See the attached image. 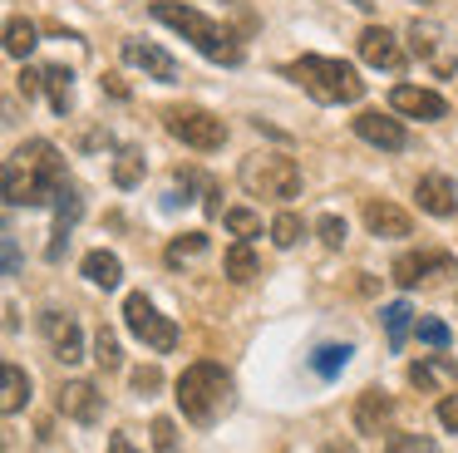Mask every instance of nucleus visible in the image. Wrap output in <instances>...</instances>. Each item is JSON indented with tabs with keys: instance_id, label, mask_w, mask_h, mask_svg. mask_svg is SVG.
Returning <instances> with one entry per match:
<instances>
[{
	"instance_id": "7",
	"label": "nucleus",
	"mask_w": 458,
	"mask_h": 453,
	"mask_svg": "<svg viewBox=\"0 0 458 453\" xmlns=\"http://www.w3.org/2000/svg\"><path fill=\"white\" fill-rule=\"evenodd\" d=\"M123 325L133 330V340H143L158 355H168L173 345H178V325H173L168 315H158V305H153L143 291H133L129 301H123Z\"/></svg>"
},
{
	"instance_id": "10",
	"label": "nucleus",
	"mask_w": 458,
	"mask_h": 453,
	"mask_svg": "<svg viewBox=\"0 0 458 453\" xmlns=\"http://www.w3.org/2000/svg\"><path fill=\"white\" fill-rule=\"evenodd\" d=\"M355 49H360V59H365L369 69H389V74L404 69V49H399V39L389 35L385 25H365L360 39H355Z\"/></svg>"
},
{
	"instance_id": "1",
	"label": "nucleus",
	"mask_w": 458,
	"mask_h": 453,
	"mask_svg": "<svg viewBox=\"0 0 458 453\" xmlns=\"http://www.w3.org/2000/svg\"><path fill=\"white\" fill-rule=\"evenodd\" d=\"M64 192V158L50 138H30L5 158V202L45 207Z\"/></svg>"
},
{
	"instance_id": "42",
	"label": "nucleus",
	"mask_w": 458,
	"mask_h": 453,
	"mask_svg": "<svg viewBox=\"0 0 458 453\" xmlns=\"http://www.w3.org/2000/svg\"><path fill=\"white\" fill-rule=\"evenodd\" d=\"M320 453H355V443H340V439H330Z\"/></svg>"
},
{
	"instance_id": "26",
	"label": "nucleus",
	"mask_w": 458,
	"mask_h": 453,
	"mask_svg": "<svg viewBox=\"0 0 458 453\" xmlns=\"http://www.w3.org/2000/svg\"><path fill=\"white\" fill-rule=\"evenodd\" d=\"M379 321H385L389 350H399V345H404V330H409V321H414V305H409V301H394V305H385V311H379Z\"/></svg>"
},
{
	"instance_id": "29",
	"label": "nucleus",
	"mask_w": 458,
	"mask_h": 453,
	"mask_svg": "<svg viewBox=\"0 0 458 453\" xmlns=\"http://www.w3.org/2000/svg\"><path fill=\"white\" fill-rule=\"evenodd\" d=\"M139 177H143V148H119V158H114V183L139 187Z\"/></svg>"
},
{
	"instance_id": "9",
	"label": "nucleus",
	"mask_w": 458,
	"mask_h": 453,
	"mask_svg": "<svg viewBox=\"0 0 458 453\" xmlns=\"http://www.w3.org/2000/svg\"><path fill=\"white\" fill-rule=\"evenodd\" d=\"M40 335H45V345H50V355H55V360H64V364L84 360L80 325H74L64 311H40Z\"/></svg>"
},
{
	"instance_id": "36",
	"label": "nucleus",
	"mask_w": 458,
	"mask_h": 453,
	"mask_svg": "<svg viewBox=\"0 0 458 453\" xmlns=\"http://www.w3.org/2000/svg\"><path fill=\"white\" fill-rule=\"evenodd\" d=\"M414 330H419V340L434 345V350H444V345H448V325L444 321H414Z\"/></svg>"
},
{
	"instance_id": "17",
	"label": "nucleus",
	"mask_w": 458,
	"mask_h": 453,
	"mask_svg": "<svg viewBox=\"0 0 458 453\" xmlns=\"http://www.w3.org/2000/svg\"><path fill=\"white\" fill-rule=\"evenodd\" d=\"M80 217H84V192L74 183H64V192L55 197V232H50L55 242H50V252H45L50 261H60V256H64V242H70V232H74Z\"/></svg>"
},
{
	"instance_id": "15",
	"label": "nucleus",
	"mask_w": 458,
	"mask_h": 453,
	"mask_svg": "<svg viewBox=\"0 0 458 453\" xmlns=\"http://www.w3.org/2000/svg\"><path fill=\"white\" fill-rule=\"evenodd\" d=\"M409 384H414L419 394H448L458 384V360H448V355H424V360L409 364Z\"/></svg>"
},
{
	"instance_id": "34",
	"label": "nucleus",
	"mask_w": 458,
	"mask_h": 453,
	"mask_svg": "<svg viewBox=\"0 0 458 453\" xmlns=\"http://www.w3.org/2000/svg\"><path fill=\"white\" fill-rule=\"evenodd\" d=\"M316 232H320V242H326V246H345V217L326 212V217L316 222Z\"/></svg>"
},
{
	"instance_id": "39",
	"label": "nucleus",
	"mask_w": 458,
	"mask_h": 453,
	"mask_svg": "<svg viewBox=\"0 0 458 453\" xmlns=\"http://www.w3.org/2000/svg\"><path fill=\"white\" fill-rule=\"evenodd\" d=\"M21 94H25V98L45 94V69H25V74H21Z\"/></svg>"
},
{
	"instance_id": "37",
	"label": "nucleus",
	"mask_w": 458,
	"mask_h": 453,
	"mask_svg": "<svg viewBox=\"0 0 458 453\" xmlns=\"http://www.w3.org/2000/svg\"><path fill=\"white\" fill-rule=\"evenodd\" d=\"M158 384H163V374L153 370V364H139V370H133V389H139V394H153Z\"/></svg>"
},
{
	"instance_id": "13",
	"label": "nucleus",
	"mask_w": 458,
	"mask_h": 453,
	"mask_svg": "<svg viewBox=\"0 0 458 453\" xmlns=\"http://www.w3.org/2000/svg\"><path fill=\"white\" fill-rule=\"evenodd\" d=\"M389 108L404 118H419V124H434V118L448 114V104L434 94V89H419V84H394V94H389Z\"/></svg>"
},
{
	"instance_id": "40",
	"label": "nucleus",
	"mask_w": 458,
	"mask_h": 453,
	"mask_svg": "<svg viewBox=\"0 0 458 453\" xmlns=\"http://www.w3.org/2000/svg\"><path fill=\"white\" fill-rule=\"evenodd\" d=\"M5 276H21V246L11 232H5Z\"/></svg>"
},
{
	"instance_id": "12",
	"label": "nucleus",
	"mask_w": 458,
	"mask_h": 453,
	"mask_svg": "<svg viewBox=\"0 0 458 453\" xmlns=\"http://www.w3.org/2000/svg\"><path fill=\"white\" fill-rule=\"evenodd\" d=\"M55 409H60L64 419H74V423H94L99 409H104V394L94 389L89 380H70V384H60V394H55Z\"/></svg>"
},
{
	"instance_id": "23",
	"label": "nucleus",
	"mask_w": 458,
	"mask_h": 453,
	"mask_svg": "<svg viewBox=\"0 0 458 453\" xmlns=\"http://www.w3.org/2000/svg\"><path fill=\"white\" fill-rule=\"evenodd\" d=\"M345 364H350V345H316V350H310V370H316L320 380H335Z\"/></svg>"
},
{
	"instance_id": "16",
	"label": "nucleus",
	"mask_w": 458,
	"mask_h": 453,
	"mask_svg": "<svg viewBox=\"0 0 458 453\" xmlns=\"http://www.w3.org/2000/svg\"><path fill=\"white\" fill-rule=\"evenodd\" d=\"M123 59L139 64L143 74L158 79V84H178V59H173L163 45H148V39H123Z\"/></svg>"
},
{
	"instance_id": "38",
	"label": "nucleus",
	"mask_w": 458,
	"mask_h": 453,
	"mask_svg": "<svg viewBox=\"0 0 458 453\" xmlns=\"http://www.w3.org/2000/svg\"><path fill=\"white\" fill-rule=\"evenodd\" d=\"M438 423H444L448 433H458V394H444V404H438Z\"/></svg>"
},
{
	"instance_id": "11",
	"label": "nucleus",
	"mask_w": 458,
	"mask_h": 453,
	"mask_svg": "<svg viewBox=\"0 0 458 453\" xmlns=\"http://www.w3.org/2000/svg\"><path fill=\"white\" fill-rule=\"evenodd\" d=\"M404 35H409V49H414L419 59H428V64H434V74H454V69H458V55H454V49H444V30H438V25L414 20Z\"/></svg>"
},
{
	"instance_id": "19",
	"label": "nucleus",
	"mask_w": 458,
	"mask_h": 453,
	"mask_svg": "<svg viewBox=\"0 0 458 453\" xmlns=\"http://www.w3.org/2000/svg\"><path fill=\"white\" fill-rule=\"evenodd\" d=\"M389 419H394V399L385 389H365L355 399V429L360 433H385Z\"/></svg>"
},
{
	"instance_id": "25",
	"label": "nucleus",
	"mask_w": 458,
	"mask_h": 453,
	"mask_svg": "<svg viewBox=\"0 0 458 453\" xmlns=\"http://www.w3.org/2000/svg\"><path fill=\"white\" fill-rule=\"evenodd\" d=\"M208 252V232H182V236H173L168 242V266H188V261H198V256Z\"/></svg>"
},
{
	"instance_id": "2",
	"label": "nucleus",
	"mask_w": 458,
	"mask_h": 453,
	"mask_svg": "<svg viewBox=\"0 0 458 453\" xmlns=\"http://www.w3.org/2000/svg\"><path fill=\"white\" fill-rule=\"evenodd\" d=\"M153 20L173 25L202 59H212V64H227V69L242 64V39L232 35L222 20L202 15V10H192V5H178V0H153Z\"/></svg>"
},
{
	"instance_id": "28",
	"label": "nucleus",
	"mask_w": 458,
	"mask_h": 453,
	"mask_svg": "<svg viewBox=\"0 0 458 453\" xmlns=\"http://www.w3.org/2000/svg\"><path fill=\"white\" fill-rule=\"evenodd\" d=\"M94 364H99L104 374H114L123 364V355H119V335L109 330V325H99V335H94Z\"/></svg>"
},
{
	"instance_id": "31",
	"label": "nucleus",
	"mask_w": 458,
	"mask_h": 453,
	"mask_svg": "<svg viewBox=\"0 0 458 453\" xmlns=\"http://www.w3.org/2000/svg\"><path fill=\"white\" fill-rule=\"evenodd\" d=\"M301 236H306V222H301L296 212H281L276 222H271V242H276L281 252H286V246H296Z\"/></svg>"
},
{
	"instance_id": "21",
	"label": "nucleus",
	"mask_w": 458,
	"mask_h": 453,
	"mask_svg": "<svg viewBox=\"0 0 458 453\" xmlns=\"http://www.w3.org/2000/svg\"><path fill=\"white\" fill-rule=\"evenodd\" d=\"M70 69H64V64H50V69H45V94H50V108H55V114H70V108H74V84H70Z\"/></svg>"
},
{
	"instance_id": "14",
	"label": "nucleus",
	"mask_w": 458,
	"mask_h": 453,
	"mask_svg": "<svg viewBox=\"0 0 458 453\" xmlns=\"http://www.w3.org/2000/svg\"><path fill=\"white\" fill-rule=\"evenodd\" d=\"M355 133L365 138V143L385 148V153H399V148L409 143L404 124H399V118H389V114H379V108H360V114H355Z\"/></svg>"
},
{
	"instance_id": "41",
	"label": "nucleus",
	"mask_w": 458,
	"mask_h": 453,
	"mask_svg": "<svg viewBox=\"0 0 458 453\" xmlns=\"http://www.w3.org/2000/svg\"><path fill=\"white\" fill-rule=\"evenodd\" d=\"M109 453H139V449L129 443V433H114V439H109Z\"/></svg>"
},
{
	"instance_id": "6",
	"label": "nucleus",
	"mask_w": 458,
	"mask_h": 453,
	"mask_svg": "<svg viewBox=\"0 0 458 453\" xmlns=\"http://www.w3.org/2000/svg\"><path fill=\"white\" fill-rule=\"evenodd\" d=\"M163 128H168L182 148H198V153H217V148L227 143V124H222L217 114H208V108H198V104L163 108Z\"/></svg>"
},
{
	"instance_id": "35",
	"label": "nucleus",
	"mask_w": 458,
	"mask_h": 453,
	"mask_svg": "<svg viewBox=\"0 0 458 453\" xmlns=\"http://www.w3.org/2000/svg\"><path fill=\"white\" fill-rule=\"evenodd\" d=\"M153 449L178 453V429H173V419H153Z\"/></svg>"
},
{
	"instance_id": "22",
	"label": "nucleus",
	"mask_w": 458,
	"mask_h": 453,
	"mask_svg": "<svg viewBox=\"0 0 458 453\" xmlns=\"http://www.w3.org/2000/svg\"><path fill=\"white\" fill-rule=\"evenodd\" d=\"M84 276H89L94 286H104V291H114V286L123 281V266L114 252H89L84 256Z\"/></svg>"
},
{
	"instance_id": "20",
	"label": "nucleus",
	"mask_w": 458,
	"mask_h": 453,
	"mask_svg": "<svg viewBox=\"0 0 458 453\" xmlns=\"http://www.w3.org/2000/svg\"><path fill=\"white\" fill-rule=\"evenodd\" d=\"M365 226L375 236H414V217L394 202H365Z\"/></svg>"
},
{
	"instance_id": "3",
	"label": "nucleus",
	"mask_w": 458,
	"mask_h": 453,
	"mask_svg": "<svg viewBox=\"0 0 458 453\" xmlns=\"http://www.w3.org/2000/svg\"><path fill=\"white\" fill-rule=\"evenodd\" d=\"M173 399H178L182 419L208 429V423H217L222 414L232 409V374L222 370L217 360H198L178 374V394H173Z\"/></svg>"
},
{
	"instance_id": "18",
	"label": "nucleus",
	"mask_w": 458,
	"mask_h": 453,
	"mask_svg": "<svg viewBox=\"0 0 458 453\" xmlns=\"http://www.w3.org/2000/svg\"><path fill=\"white\" fill-rule=\"evenodd\" d=\"M414 197L428 217H454L458 212V187H454V177H444V173H424L414 187Z\"/></svg>"
},
{
	"instance_id": "27",
	"label": "nucleus",
	"mask_w": 458,
	"mask_h": 453,
	"mask_svg": "<svg viewBox=\"0 0 458 453\" xmlns=\"http://www.w3.org/2000/svg\"><path fill=\"white\" fill-rule=\"evenodd\" d=\"M30 49H35V25H30V20H21V15L5 20V55H11V59H25Z\"/></svg>"
},
{
	"instance_id": "33",
	"label": "nucleus",
	"mask_w": 458,
	"mask_h": 453,
	"mask_svg": "<svg viewBox=\"0 0 458 453\" xmlns=\"http://www.w3.org/2000/svg\"><path fill=\"white\" fill-rule=\"evenodd\" d=\"M385 453H438V443L424 439V433H394Z\"/></svg>"
},
{
	"instance_id": "32",
	"label": "nucleus",
	"mask_w": 458,
	"mask_h": 453,
	"mask_svg": "<svg viewBox=\"0 0 458 453\" xmlns=\"http://www.w3.org/2000/svg\"><path fill=\"white\" fill-rule=\"evenodd\" d=\"M222 222H227L232 236H257L261 232V217L251 212V207H232V212H222Z\"/></svg>"
},
{
	"instance_id": "24",
	"label": "nucleus",
	"mask_w": 458,
	"mask_h": 453,
	"mask_svg": "<svg viewBox=\"0 0 458 453\" xmlns=\"http://www.w3.org/2000/svg\"><path fill=\"white\" fill-rule=\"evenodd\" d=\"M25 399H30V374H25L21 364H5V399H0V409L21 414Z\"/></svg>"
},
{
	"instance_id": "30",
	"label": "nucleus",
	"mask_w": 458,
	"mask_h": 453,
	"mask_svg": "<svg viewBox=\"0 0 458 453\" xmlns=\"http://www.w3.org/2000/svg\"><path fill=\"white\" fill-rule=\"evenodd\" d=\"M227 276H232L237 286H247L251 276H257V256H251V246H247V242H237V246L227 252Z\"/></svg>"
},
{
	"instance_id": "4",
	"label": "nucleus",
	"mask_w": 458,
	"mask_h": 453,
	"mask_svg": "<svg viewBox=\"0 0 458 453\" xmlns=\"http://www.w3.org/2000/svg\"><path fill=\"white\" fill-rule=\"evenodd\" d=\"M286 79H296L316 104H360L365 98V79L355 64L330 55H301L296 64H286Z\"/></svg>"
},
{
	"instance_id": "5",
	"label": "nucleus",
	"mask_w": 458,
	"mask_h": 453,
	"mask_svg": "<svg viewBox=\"0 0 458 453\" xmlns=\"http://www.w3.org/2000/svg\"><path fill=\"white\" fill-rule=\"evenodd\" d=\"M237 177L251 197H267V202H291L301 192V167L286 153H247Z\"/></svg>"
},
{
	"instance_id": "43",
	"label": "nucleus",
	"mask_w": 458,
	"mask_h": 453,
	"mask_svg": "<svg viewBox=\"0 0 458 453\" xmlns=\"http://www.w3.org/2000/svg\"><path fill=\"white\" fill-rule=\"evenodd\" d=\"M419 5H424V0H419Z\"/></svg>"
},
{
	"instance_id": "8",
	"label": "nucleus",
	"mask_w": 458,
	"mask_h": 453,
	"mask_svg": "<svg viewBox=\"0 0 458 453\" xmlns=\"http://www.w3.org/2000/svg\"><path fill=\"white\" fill-rule=\"evenodd\" d=\"M454 256L448 252H438V246H419V252H404V256H394V266H389V276H394L399 286H419V281H428V276H454Z\"/></svg>"
}]
</instances>
